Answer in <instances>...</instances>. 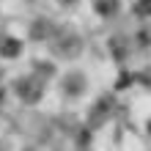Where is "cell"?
Instances as JSON below:
<instances>
[{"mask_svg": "<svg viewBox=\"0 0 151 151\" xmlns=\"http://www.w3.org/2000/svg\"><path fill=\"white\" fill-rule=\"evenodd\" d=\"M17 93H19L22 99H28V102H36L39 93H41V83L36 77H25V80L17 83Z\"/></svg>", "mask_w": 151, "mask_h": 151, "instance_id": "cell-1", "label": "cell"}, {"mask_svg": "<svg viewBox=\"0 0 151 151\" xmlns=\"http://www.w3.org/2000/svg\"><path fill=\"white\" fill-rule=\"evenodd\" d=\"M93 6H96V11L102 17H113L118 11V0H93Z\"/></svg>", "mask_w": 151, "mask_h": 151, "instance_id": "cell-2", "label": "cell"}, {"mask_svg": "<svg viewBox=\"0 0 151 151\" xmlns=\"http://www.w3.org/2000/svg\"><path fill=\"white\" fill-rule=\"evenodd\" d=\"M0 47H3V55H8V58H14L17 52L22 50L19 41H14V39H0Z\"/></svg>", "mask_w": 151, "mask_h": 151, "instance_id": "cell-3", "label": "cell"}, {"mask_svg": "<svg viewBox=\"0 0 151 151\" xmlns=\"http://www.w3.org/2000/svg\"><path fill=\"white\" fill-rule=\"evenodd\" d=\"M135 11L140 17H148L151 14V0H137V8H135Z\"/></svg>", "mask_w": 151, "mask_h": 151, "instance_id": "cell-4", "label": "cell"}, {"mask_svg": "<svg viewBox=\"0 0 151 151\" xmlns=\"http://www.w3.org/2000/svg\"><path fill=\"white\" fill-rule=\"evenodd\" d=\"M33 33H36V36H47V22H36V30H33Z\"/></svg>", "mask_w": 151, "mask_h": 151, "instance_id": "cell-5", "label": "cell"}, {"mask_svg": "<svg viewBox=\"0 0 151 151\" xmlns=\"http://www.w3.org/2000/svg\"><path fill=\"white\" fill-rule=\"evenodd\" d=\"M60 3H66V6H69V3H74V0H60Z\"/></svg>", "mask_w": 151, "mask_h": 151, "instance_id": "cell-6", "label": "cell"}]
</instances>
